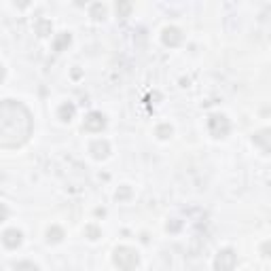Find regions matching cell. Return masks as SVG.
Returning <instances> with one entry per match:
<instances>
[{"label": "cell", "instance_id": "52a82bcc", "mask_svg": "<svg viewBox=\"0 0 271 271\" xmlns=\"http://www.w3.org/2000/svg\"><path fill=\"white\" fill-rule=\"evenodd\" d=\"M0 239H2V244L7 246V248L15 250V248L21 246V231H17V229H7Z\"/></svg>", "mask_w": 271, "mask_h": 271}, {"label": "cell", "instance_id": "ac0fdd59", "mask_svg": "<svg viewBox=\"0 0 271 271\" xmlns=\"http://www.w3.org/2000/svg\"><path fill=\"white\" fill-rule=\"evenodd\" d=\"M131 11V4H119L117 7V13H129Z\"/></svg>", "mask_w": 271, "mask_h": 271}, {"label": "cell", "instance_id": "277c9868", "mask_svg": "<svg viewBox=\"0 0 271 271\" xmlns=\"http://www.w3.org/2000/svg\"><path fill=\"white\" fill-rule=\"evenodd\" d=\"M235 263H238V255L231 250V248H224V250H221L214 258V267L218 271H231L235 267Z\"/></svg>", "mask_w": 271, "mask_h": 271}, {"label": "cell", "instance_id": "ba28073f", "mask_svg": "<svg viewBox=\"0 0 271 271\" xmlns=\"http://www.w3.org/2000/svg\"><path fill=\"white\" fill-rule=\"evenodd\" d=\"M89 151H91V155H94L96 159H106L108 153H111V146H108L106 140H96V142L89 146Z\"/></svg>", "mask_w": 271, "mask_h": 271}, {"label": "cell", "instance_id": "5b68a950", "mask_svg": "<svg viewBox=\"0 0 271 271\" xmlns=\"http://www.w3.org/2000/svg\"><path fill=\"white\" fill-rule=\"evenodd\" d=\"M83 128L87 131H102L104 128H106V119H104L102 112H89L87 119H85Z\"/></svg>", "mask_w": 271, "mask_h": 271}, {"label": "cell", "instance_id": "2e32d148", "mask_svg": "<svg viewBox=\"0 0 271 271\" xmlns=\"http://www.w3.org/2000/svg\"><path fill=\"white\" fill-rule=\"evenodd\" d=\"M66 43L70 45V34H64V36H62L60 40H57V43H55V49L60 51V49H62V45H66Z\"/></svg>", "mask_w": 271, "mask_h": 271}, {"label": "cell", "instance_id": "8fae6325", "mask_svg": "<svg viewBox=\"0 0 271 271\" xmlns=\"http://www.w3.org/2000/svg\"><path fill=\"white\" fill-rule=\"evenodd\" d=\"M15 271H38V267L30 261H21V263L15 265Z\"/></svg>", "mask_w": 271, "mask_h": 271}, {"label": "cell", "instance_id": "3957f363", "mask_svg": "<svg viewBox=\"0 0 271 271\" xmlns=\"http://www.w3.org/2000/svg\"><path fill=\"white\" fill-rule=\"evenodd\" d=\"M207 128H210V134L214 138H224L231 131V123H229V119L224 114H212L207 119Z\"/></svg>", "mask_w": 271, "mask_h": 271}, {"label": "cell", "instance_id": "4fadbf2b", "mask_svg": "<svg viewBox=\"0 0 271 271\" xmlns=\"http://www.w3.org/2000/svg\"><path fill=\"white\" fill-rule=\"evenodd\" d=\"M157 136L161 138V140H165V138H170V136H172V128H170L168 123H165V125H159V128H157Z\"/></svg>", "mask_w": 271, "mask_h": 271}, {"label": "cell", "instance_id": "6da1fadb", "mask_svg": "<svg viewBox=\"0 0 271 271\" xmlns=\"http://www.w3.org/2000/svg\"><path fill=\"white\" fill-rule=\"evenodd\" d=\"M34 131L32 112L17 100L0 102V148H19Z\"/></svg>", "mask_w": 271, "mask_h": 271}, {"label": "cell", "instance_id": "7a4b0ae2", "mask_svg": "<svg viewBox=\"0 0 271 271\" xmlns=\"http://www.w3.org/2000/svg\"><path fill=\"white\" fill-rule=\"evenodd\" d=\"M114 265L123 271H131L138 267V255L136 250H131L128 246H121L114 250Z\"/></svg>", "mask_w": 271, "mask_h": 271}, {"label": "cell", "instance_id": "ffe728a7", "mask_svg": "<svg viewBox=\"0 0 271 271\" xmlns=\"http://www.w3.org/2000/svg\"><path fill=\"white\" fill-rule=\"evenodd\" d=\"M2 79H4V68L0 66V83H2Z\"/></svg>", "mask_w": 271, "mask_h": 271}, {"label": "cell", "instance_id": "7c38bea8", "mask_svg": "<svg viewBox=\"0 0 271 271\" xmlns=\"http://www.w3.org/2000/svg\"><path fill=\"white\" fill-rule=\"evenodd\" d=\"M265 140H267V131H261V134H256V136H255V142H256V144H261L263 151L267 153V151H269V144L265 142Z\"/></svg>", "mask_w": 271, "mask_h": 271}, {"label": "cell", "instance_id": "5bb4252c", "mask_svg": "<svg viewBox=\"0 0 271 271\" xmlns=\"http://www.w3.org/2000/svg\"><path fill=\"white\" fill-rule=\"evenodd\" d=\"M85 233L89 235V239H97V238H100V229H97V227H87V229H85Z\"/></svg>", "mask_w": 271, "mask_h": 271}, {"label": "cell", "instance_id": "e0dca14e", "mask_svg": "<svg viewBox=\"0 0 271 271\" xmlns=\"http://www.w3.org/2000/svg\"><path fill=\"white\" fill-rule=\"evenodd\" d=\"M7 216H9V207L4 206V204H0V223L7 221Z\"/></svg>", "mask_w": 271, "mask_h": 271}, {"label": "cell", "instance_id": "8992f818", "mask_svg": "<svg viewBox=\"0 0 271 271\" xmlns=\"http://www.w3.org/2000/svg\"><path fill=\"white\" fill-rule=\"evenodd\" d=\"M161 38H163V43L168 45V47H178V45L182 43V32L172 26V28H165L163 34H161Z\"/></svg>", "mask_w": 271, "mask_h": 271}, {"label": "cell", "instance_id": "d6986e66", "mask_svg": "<svg viewBox=\"0 0 271 271\" xmlns=\"http://www.w3.org/2000/svg\"><path fill=\"white\" fill-rule=\"evenodd\" d=\"M128 195H129V189L125 187V189H123V191H121V193H117V199H121V197H128Z\"/></svg>", "mask_w": 271, "mask_h": 271}, {"label": "cell", "instance_id": "9c48e42d", "mask_svg": "<svg viewBox=\"0 0 271 271\" xmlns=\"http://www.w3.org/2000/svg\"><path fill=\"white\" fill-rule=\"evenodd\" d=\"M57 117H60L62 121H70L74 117V106L72 104H62L60 111H57Z\"/></svg>", "mask_w": 271, "mask_h": 271}, {"label": "cell", "instance_id": "30bf717a", "mask_svg": "<svg viewBox=\"0 0 271 271\" xmlns=\"http://www.w3.org/2000/svg\"><path fill=\"white\" fill-rule=\"evenodd\" d=\"M47 239H49V241H53V244H57V241L64 239V231H62L60 227H51L49 231H47Z\"/></svg>", "mask_w": 271, "mask_h": 271}, {"label": "cell", "instance_id": "9a60e30c", "mask_svg": "<svg viewBox=\"0 0 271 271\" xmlns=\"http://www.w3.org/2000/svg\"><path fill=\"white\" fill-rule=\"evenodd\" d=\"M91 11H94L96 19H100V17H104V13H106V9H104L102 4H94V9H91Z\"/></svg>", "mask_w": 271, "mask_h": 271}]
</instances>
